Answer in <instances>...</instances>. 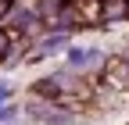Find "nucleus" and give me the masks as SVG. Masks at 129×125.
<instances>
[{
	"label": "nucleus",
	"mask_w": 129,
	"mask_h": 125,
	"mask_svg": "<svg viewBox=\"0 0 129 125\" xmlns=\"http://www.w3.org/2000/svg\"><path fill=\"white\" fill-rule=\"evenodd\" d=\"M108 82H111V86L129 89V61H122V57L108 61Z\"/></svg>",
	"instance_id": "obj_1"
},
{
	"label": "nucleus",
	"mask_w": 129,
	"mask_h": 125,
	"mask_svg": "<svg viewBox=\"0 0 129 125\" xmlns=\"http://www.w3.org/2000/svg\"><path fill=\"white\" fill-rule=\"evenodd\" d=\"M40 11H43V18H61V0H40Z\"/></svg>",
	"instance_id": "obj_2"
},
{
	"label": "nucleus",
	"mask_w": 129,
	"mask_h": 125,
	"mask_svg": "<svg viewBox=\"0 0 129 125\" xmlns=\"http://www.w3.org/2000/svg\"><path fill=\"white\" fill-rule=\"evenodd\" d=\"M104 14H108V18H118V14H129V4H125V0H111V4L104 7Z\"/></svg>",
	"instance_id": "obj_3"
},
{
	"label": "nucleus",
	"mask_w": 129,
	"mask_h": 125,
	"mask_svg": "<svg viewBox=\"0 0 129 125\" xmlns=\"http://www.w3.org/2000/svg\"><path fill=\"white\" fill-rule=\"evenodd\" d=\"M7 46H11V36L0 32V61H7Z\"/></svg>",
	"instance_id": "obj_4"
}]
</instances>
